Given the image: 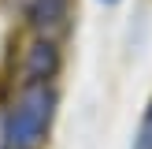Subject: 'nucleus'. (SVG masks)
Instances as JSON below:
<instances>
[{
	"mask_svg": "<svg viewBox=\"0 0 152 149\" xmlns=\"http://www.w3.org/2000/svg\"><path fill=\"white\" fill-rule=\"evenodd\" d=\"M56 108L59 93L52 78H22L0 116V149H45Z\"/></svg>",
	"mask_w": 152,
	"mask_h": 149,
	"instance_id": "f257e3e1",
	"label": "nucleus"
},
{
	"mask_svg": "<svg viewBox=\"0 0 152 149\" xmlns=\"http://www.w3.org/2000/svg\"><path fill=\"white\" fill-rule=\"evenodd\" d=\"M71 0H30V26L37 30V37L59 41V34L71 30Z\"/></svg>",
	"mask_w": 152,
	"mask_h": 149,
	"instance_id": "f03ea898",
	"label": "nucleus"
},
{
	"mask_svg": "<svg viewBox=\"0 0 152 149\" xmlns=\"http://www.w3.org/2000/svg\"><path fill=\"white\" fill-rule=\"evenodd\" d=\"M56 71H59V45L52 37H37L26 52L22 74L26 78H56Z\"/></svg>",
	"mask_w": 152,
	"mask_h": 149,
	"instance_id": "7ed1b4c3",
	"label": "nucleus"
},
{
	"mask_svg": "<svg viewBox=\"0 0 152 149\" xmlns=\"http://www.w3.org/2000/svg\"><path fill=\"white\" fill-rule=\"evenodd\" d=\"M134 149H152V108H148V116L141 119V131H137V138H134Z\"/></svg>",
	"mask_w": 152,
	"mask_h": 149,
	"instance_id": "20e7f679",
	"label": "nucleus"
},
{
	"mask_svg": "<svg viewBox=\"0 0 152 149\" xmlns=\"http://www.w3.org/2000/svg\"><path fill=\"white\" fill-rule=\"evenodd\" d=\"M100 4H119V0H100Z\"/></svg>",
	"mask_w": 152,
	"mask_h": 149,
	"instance_id": "39448f33",
	"label": "nucleus"
}]
</instances>
